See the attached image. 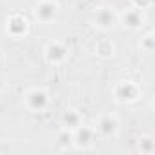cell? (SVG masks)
<instances>
[{"instance_id": "10", "label": "cell", "mask_w": 155, "mask_h": 155, "mask_svg": "<svg viewBox=\"0 0 155 155\" xmlns=\"http://www.w3.org/2000/svg\"><path fill=\"white\" fill-rule=\"evenodd\" d=\"M64 124H66V128H77V126H81V117H79V113L77 111H68L66 115H64Z\"/></svg>"}, {"instance_id": "15", "label": "cell", "mask_w": 155, "mask_h": 155, "mask_svg": "<svg viewBox=\"0 0 155 155\" xmlns=\"http://www.w3.org/2000/svg\"><path fill=\"white\" fill-rule=\"evenodd\" d=\"M150 2H151V0H133V4L137 6V8H146V6H150Z\"/></svg>"}, {"instance_id": "8", "label": "cell", "mask_w": 155, "mask_h": 155, "mask_svg": "<svg viewBox=\"0 0 155 155\" xmlns=\"http://www.w3.org/2000/svg\"><path fill=\"white\" fill-rule=\"evenodd\" d=\"M26 29H28V22H26V18L15 15V17H11V18L8 20V31H9L11 35H15V37L24 35Z\"/></svg>"}, {"instance_id": "9", "label": "cell", "mask_w": 155, "mask_h": 155, "mask_svg": "<svg viewBox=\"0 0 155 155\" xmlns=\"http://www.w3.org/2000/svg\"><path fill=\"white\" fill-rule=\"evenodd\" d=\"M124 24H126L128 28H131V29L140 28V24H142V17H140V13H139L137 9L126 11V15H124Z\"/></svg>"}, {"instance_id": "2", "label": "cell", "mask_w": 155, "mask_h": 155, "mask_svg": "<svg viewBox=\"0 0 155 155\" xmlns=\"http://www.w3.org/2000/svg\"><path fill=\"white\" fill-rule=\"evenodd\" d=\"M26 102H28V106H29L33 111H42V110L48 106V95H46L42 90H33V91L28 93Z\"/></svg>"}, {"instance_id": "13", "label": "cell", "mask_w": 155, "mask_h": 155, "mask_svg": "<svg viewBox=\"0 0 155 155\" xmlns=\"http://www.w3.org/2000/svg\"><path fill=\"white\" fill-rule=\"evenodd\" d=\"M153 150H155V144H153L151 139H142L140 140V151L142 153H151Z\"/></svg>"}, {"instance_id": "6", "label": "cell", "mask_w": 155, "mask_h": 155, "mask_svg": "<svg viewBox=\"0 0 155 155\" xmlns=\"http://www.w3.org/2000/svg\"><path fill=\"white\" fill-rule=\"evenodd\" d=\"M117 128H119L117 120H115L113 117H110V115L102 117V119L99 120V124H97L99 133L104 135V137H111V135H115V133H117Z\"/></svg>"}, {"instance_id": "5", "label": "cell", "mask_w": 155, "mask_h": 155, "mask_svg": "<svg viewBox=\"0 0 155 155\" xmlns=\"http://www.w3.org/2000/svg\"><path fill=\"white\" fill-rule=\"evenodd\" d=\"M95 22H97L99 28L108 29V28H111L115 24V13L110 8H101L97 11V15H95Z\"/></svg>"}, {"instance_id": "3", "label": "cell", "mask_w": 155, "mask_h": 155, "mask_svg": "<svg viewBox=\"0 0 155 155\" xmlns=\"http://www.w3.org/2000/svg\"><path fill=\"white\" fill-rule=\"evenodd\" d=\"M55 13H57V4L49 2V0H44V2H40L35 9V15L37 18H40L42 22H49L55 18Z\"/></svg>"}, {"instance_id": "4", "label": "cell", "mask_w": 155, "mask_h": 155, "mask_svg": "<svg viewBox=\"0 0 155 155\" xmlns=\"http://www.w3.org/2000/svg\"><path fill=\"white\" fill-rule=\"evenodd\" d=\"M115 95H117L119 101H128V102H130V101H135V99H137L139 90H137V86L131 84V82H120V84L117 86Z\"/></svg>"}, {"instance_id": "14", "label": "cell", "mask_w": 155, "mask_h": 155, "mask_svg": "<svg viewBox=\"0 0 155 155\" xmlns=\"http://www.w3.org/2000/svg\"><path fill=\"white\" fill-rule=\"evenodd\" d=\"M142 44H144V48H146L148 51H151V49H153V37H151V35L146 37V40H144Z\"/></svg>"}, {"instance_id": "7", "label": "cell", "mask_w": 155, "mask_h": 155, "mask_svg": "<svg viewBox=\"0 0 155 155\" xmlns=\"http://www.w3.org/2000/svg\"><path fill=\"white\" fill-rule=\"evenodd\" d=\"M66 55H68V49L62 44H58V42L49 44L48 49H46V57H48L49 62H60V60L66 58Z\"/></svg>"}, {"instance_id": "11", "label": "cell", "mask_w": 155, "mask_h": 155, "mask_svg": "<svg viewBox=\"0 0 155 155\" xmlns=\"http://www.w3.org/2000/svg\"><path fill=\"white\" fill-rule=\"evenodd\" d=\"M57 142H58V146H60V148H69V146L73 144V133H71V131H68V128H66L64 131H60V133H58Z\"/></svg>"}, {"instance_id": "12", "label": "cell", "mask_w": 155, "mask_h": 155, "mask_svg": "<svg viewBox=\"0 0 155 155\" xmlns=\"http://www.w3.org/2000/svg\"><path fill=\"white\" fill-rule=\"evenodd\" d=\"M97 53H99L101 57H110V55H113V46H111V42H108V40L99 42V44H97Z\"/></svg>"}, {"instance_id": "1", "label": "cell", "mask_w": 155, "mask_h": 155, "mask_svg": "<svg viewBox=\"0 0 155 155\" xmlns=\"http://www.w3.org/2000/svg\"><path fill=\"white\" fill-rule=\"evenodd\" d=\"M93 139H95L93 130H90V128H86V126H77V128H75L73 142H75L77 146H81V148H88V146H91Z\"/></svg>"}]
</instances>
